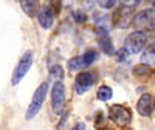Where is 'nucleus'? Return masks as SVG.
<instances>
[{"label":"nucleus","instance_id":"f257e3e1","mask_svg":"<svg viewBox=\"0 0 155 130\" xmlns=\"http://www.w3.org/2000/svg\"><path fill=\"white\" fill-rule=\"evenodd\" d=\"M48 88H50V87H48L47 82H44V84H41V85L37 87V90H36L34 95H33L31 104H30V107H28V110H27V119H33L34 116L41 112L42 104H44V101H45V98H47Z\"/></svg>","mask_w":155,"mask_h":130},{"label":"nucleus","instance_id":"f03ea898","mask_svg":"<svg viewBox=\"0 0 155 130\" xmlns=\"http://www.w3.org/2000/svg\"><path fill=\"white\" fill-rule=\"evenodd\" d=\"M147 42V36L144 31H134L126 37V42H124V48L129 54H138L141 50L144 48Z\"/></svg>","mask_w":155,"mask_h":130},{"label":"nucleus","instance_id":"7ed1b4c3","mask_svg":"<svg viewBox=\"0 0 155 130\" xmlns=\"http://www.w3.org/2000/svg\"><path fill=\"white\" fill-rule=\"evenodd\" d=\"M31 65H33V51H27V53L22 56V59L19 60V63H17V67L14 68V71H12V79H11L12 85H17L23 79L25 74L30 71Z\"/></svg>","mask_w":155,"mask_h":130},{"label":"nucleus","instance_id":"20e7f679","mask_svg":"<svg viewBox=\"0 0 155 130\" xmlns=\"http://www.w3.org/2000/svg\"><path fill=\"white\" fill-rule=\"evenodd\" d=\"M65 104V87L61 81H58L51 88V109L56 115H61Z\"/></svg>","mask_w":155,"mask_h":130},{"label":"nucleus","instance_id":"39448f33","mask_svg":"<svg viewBox=\"0 0 155 130\" xmlns=\"http://www.w3.org/2000/svg\"><path fill=\"white\" fill-rule=\"evenodd\" d=\"M110 119L118 124L120 127H126L130 124L132 121V112L129 110L127 107H123V106H112L110 107Z\"/></svg>","mask_w":155,"mask_h":130},{"label":"nucleus","instance_id":"423d86ee","mask_svg":"<svg viewBox=\"0 0 155 130\" xmlns=\"http://www.w3.org/2000/svg\"><path fill=\"white\" fill-rule=\"evenodd\" d=\"M95 84V74L90 73V71H82L76 76V81H74V90L78 95H82L85 93L87 90Z\"/></svg>","mask_w":155,"mask_h":130},{"label":"nucleus","instance_id":"0eeeda50","mask_svg":"<svg viewBox=\"0 0 155 130\" xmlns=\"http://www.w3.org/2000/svg\"><path fill=\"white\" fill-rule=\"evenodd\" d=\"M134 23L140 31L147 30V28L152 30L153 28V8L138 12V14L135 16V19H134Z\"/></svg>","mask_w":155,"mask_h":130},{"label":"nucleus","instance_id":"6e6552de","mask_svg":"<svg viewBox=\"0 0 155 130\" xmlns=\"http://www.w3.org/2000/svg\"><path fill=\"white\" fill-rule=\"evenodd\" d=\"M137 110L141 116H146V118H150L153 115V96L150 93H144L138 99L137 104Z\"/></svg>","mask_w":155,"mask_h":130},{"label":"nucleus","instance_id":"1a4fd4ad","mask_svg":"<svg viewBox=\"0 0 155 130\" xmlns=\"http://www.w3.org/2000/svg\"><path fill=\"white\" fill-rule=\"evenodd\" d=\"M37 14V20L39 23H41V27L48 30L51 28V25H53V11L50 9V6H42L41 9H39V12H36Z\"/></svg>","mask_w":155,"mask_h":130},{"label":"nucleus","instance_id":"9d476101","mask_svg":"<svg viewBox=\"0 0 155 130\" xmlns=\"http://www.w3.org/2000/svg\"><path fill=\"white\" fill-rule=\"evenodd\" d=\"M22 3V9L28 17H34L37 12V0H20Z\"/></svg>","mask_w":155,"mask_h":130},{"label":"nucleus","instance_id":"9b49d317","mask_svg":"<svg viewBox=\"0 0 155 130\" xmlns=\"http://www.w3.org/2000/svg\"><path fill=\"white\" fill-rule=\"evenodd\" d=\"M152 71V67L150 65H144V63H141V65H137V67L134 68V74L137 77H140V79H144V77H147Z\"/></svg>","mask_w":155,"mask_h":130},{"label":"nucleus","instance_id":"f8f14e48","mask_svg":"<svg viewBox=\"0 0 155 130\" xmlns=\"http://www.w3.org/2000/svg\"><path fill=\"white\" fill-rule=\"evenodd\" d=\"M99 48L104 51L106 54H109V56H112V54H115V50H113V45H112V42H110V39L107 37V36H104L102 39H99Z\"/></svg>","mask_w":155,"mask_h":130},{"label":"nucleus","instance_id":"ddd939ff","mask_svg":"<svg viewBox=\"0 0 155 130\" xmlns=\"http://www.w3.org/2000/svg\"><path fill=\"white\" fill-rule=\"evenodd\" d=\"M98 99L99 101H109L112 96H113V92H112V88L110 87H107V85H102V87H99V90H98Z\"/></svg>","mask_w":155,"mask_h":130},{"label":"nucleus","instance_id":"4468645a","mask_svg":"<svg viewBox=\"0 0 155 130\" xmlns=\"http://www.w3.org/2000/svg\"><path fill=\"white\" fill-rule=\"evenodd\" d=\"M141 60H143V63H147L150 67H153V45H150L144 50L143 56H141Z\"/></svg>","mask_w":155,"mask_h":130},{"label":"nucleus","instance_id":"2eb2a0df","mask_svg":"<svg viewBox=\"0 0 155 130\" xmlns=\"http://www.w3.org/2000/svg\"><path fill=\"white\" fill-rule=\"evenodd\" d=\"M68 67H70V70H71V71L84 68L85 65H84V62H82V56H76V57L70 59V62H68Z\"/></svg>","mask_w":155,"mask_h":130},{"label":"nucleus","instance_id":"dca6fc26","mask_svg":"<svg viewBox=\"0 0 155 130\" xmlns=\"http://www.w3.org/2000/svg\"><path fill=\"white\" fill-rule=\"evenodd\" d=\"M95 60H96V53H95L93 50H88L87 53L82 56V62H84L85 67H88V65H92Z\"/></svg>","mask_w":155,"mask_h":130},{"label":"nucleus","instance_id":"f3484780","mask_svg":"<svg viewBox=\"0 0 155 130\" xmlns=\"http://www.w3.org/2000/svg\"><path fill=\"white\" fill-rule=\"evenodd\" d=\"M50 76H53L54 79H64V70L61 65H53L50 67Z\"/></svg>","mask_w":155,"mask_h":130},{"label":"nucleus","instance_id":"a211bd4d","mask_svg":"<svg viewBox=\"0 0 155 130\" xmlns=\"http://www.w3.org/2000/svg\"><path fill=\"white\" fill-rule=\"evenodd\" d=\"M116 2H118V0H98V5L104 9H112L116 5Z\"/></svg>","mask_w":155,"mask_h":130},{"label":"nucleus","instance_id":"6ab92c4d","mask_svg":"<svg viewBox=\"0 0 155 130\" xmlns=\"http://www.w3.org/2000/svg\"><path fill=\"white\" fill-rule=\"evenodd\" d=\"M140 2H141V0H121V5H123V6H127V8H134V6H137Z\"/></svg>","mask_w":155,"mask_h":130},{"label":"nucleus","instance_id":"aec40b11","mask_svg":"<svg viewBox=\"0 0 155 130\" xmlns=\"http://www.w3.org/2000/svg\"><path fill=\"white\" fill-rule=\"evenodd\" d=\"M116 54H118V56H116V59H118V62H123V60H126L127 59V51H126V48H121L120 51H118V53H116Z\"/></svg>","mask_w":155,"mask_h":130},{"label":"nucleus","instance_id":"412c9836","mask_svg":"<svg viewBox=\"0 0 155 130\" xmlns=\"http://www.w3.org/2000/svg\"><path fill=\"white\" fill-rule=\"evenodd\" d=\"M85 14L84 12H79V11H76V12H73V19L76 20V22H84L85 20Z\"/></svg>","mask_w":155,"mask_h":130}]
</instances>
